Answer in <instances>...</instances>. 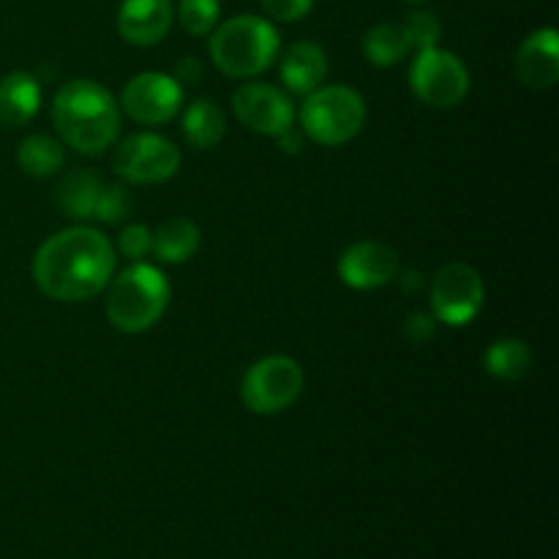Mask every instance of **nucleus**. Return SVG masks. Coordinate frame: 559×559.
<instances>
[{
	"label": "nucleus",
	"instance_id": "1",
	"mask_svg": "<svg viewBox=\"0 0 559 559\" xmlns=\"http://www.w3.org/2000/svg\"><path fill=\"white\" fill-rule=\"evenodd\" d=\"M112 276V243L91 227H71L52 235L33 257V278L38 289L63 304L96 298Z\"/></svg>",
	"mask_w": 559,
	"mask_h": 559
},
{
	"label": "nucleus",
	"instance_id": "2",
	"mask_svg": "<svg viewBox=\"0 0 559 559\" xmlns=\"http://www.w3.org/2000/svg\"><path fill=\"white\" fill-rule=\"evenodd\" d=\"M52 123L66 145L85 156H96L118 140L120 107L98 82L71 80L55 96Z\"/></svg>",
	"mask_w": 559,
	"mask_h": 559
},
{
	"label": "nucleus",
	"instance_id": "3",
	"mask_svg": "<svg viewBox=\"0 0 559 559\" xmlns=\"http://www.w3.org/2000/svg\"><path fill=\"white\" fill-rule=\"evenodd\" d=\"M278 31L267 20L254 14H240L213 27L211 58L222 74L235 80H249L276 60Z\"/></svg>",
	"mask_w": 559,
	"mask_h": 559
},
{
	"label": "nucleus",
	"instance_id": "4",
	"mask_svg": "<svg viewBox=\"0 0 559 559\" xmlns=\"http://www.w3.org/2000/svg\"><path fill=\"white\" fill-rule=\"evenodd\" d=\"M169 304V282L158 267L134 262L112 278L107 317L118 331L142 333L156 325Z\"/></svg>",
	"mask_w": 559,
	"mask_h": 559
},
{
	"label": "nucleus",
	"instance_id": "5",
	"mask_svg": "<svg viewBox=\"0 0 559 559\" xmlns=\"http://www.w3.org/2000/svg\"><path fill=\"white\" fill-rule=\"evenodd\" d=\"M366 123V102L347 85L317 87L300 107V126L306 136L328 147H336L360 134Z\"/></svg>",
	"mask_w": 559,
	"mask_h": 559
},
{
	"label": "nucleus",
	"instance_id": "6",
	"mask_svg": "<svg viewBox=\"0 0 559 559\" xmlns=\"http://www.w3.org/2000/svg\"><path fill=\"white\" fill-rule=\"evenodd\" d=\"M304 393V369L287 355H267L257 360L243 377L240 399L254 415L284 413Z\"/></svg>",
	"mask_w": 559,
	"mask_h": 559
},
{
	"label": "nucleus",
	"instance_id": "7",
	"mask_svg": "<svg viewBox=\"0 0 559 559\" xmlns=\"http://www.w3.org/2000/svg\"><path fill=\"white\" fill-rule=\"evenodd\" d=\"M409 85L415 96L437 109H451L467 98L469 74L467 66L445 49H418V58L409 69Z\"/></svg>",
	"mask_w": 559,
	"mask_h": 559
},
{
	"label": "nucleus",
	"instance_id": "8",
	"mask_svg": "<svg viewBox=\"0 0 559 559\" xmlns=\"http://www.w3.org/2000/svg\"><path fill=\"white\" fill-rule=\"evenodd\" d=\"M484 278L467 262H448L431 278V314L445 325H467L484 306Z\"/></svg>",
	"mask_w": 559,
	"mask_h": 559
},
{
	"label": "nucleus",
	"instance_id": "9",
	"mask_svg": "<svg viewBox=\"0 0 559 559\" xmlns=\"http://www.w3.org/2000/svg\"><path fill=\"white\" fill-rule=\"evenodd\" d=\"M112 164L129 183H164L180 169V151L158 134H131L118 145Z\"/></svg>",
	"mask_w": 559,
	"mask_h": 559
},
{
	"label": "nucleus",
	"instance_id": "10",
	"mask_svg": "<svg viewBox=\"0 0 559 559\" xmlns=\"http://www.w3.org/2000/svg\"><path fill=\"white\" fill-rule=\"evenodd\" d=\"M180 104H183V87L175 76L145 71L126 82L118 107H123V112L136 123L162 126L180 112Z\"/></svg>",
	"mask_w": 559,
	"mask_h": 559
},
{
	"label": "nucleus",
	"instance_id": "11",
	"mask_svg": "<svg viewBox=\"0 0 559 559\" xmlns=\"http://www.w3.org/2000/svg\"><path fill=\"white\" fill-rule=\"evenodd\" d=\"M235 118L246 129L265 136H278L295 123V104L282 87L267 82H246L233 93Z\"/></svg>",
	"mask_w": 559,
	"mask_h": 559
},
{
	"label": "nucleus",
	"instance_id": "12",
	"mask_svg": "<svg viewBox=\"0 0 559 559\" xmlns=\"http://www.w3.org/2000/svg\"><path fill=\"white\" fill-rule=\"evenodd\" d=\"M399 271V254L382 240L353 243L338 260V276L353 289H377L393 282Z\"/></svg>",
	"mask_w": 559,
	"mask_h": 559
},
{
	"label": "nucleus",
	"instance_id": "13",
	"mask_svg": "<svg viewBox=\"0 0 559 559\" xmlns=\"http://www.w3.org/2000/svg\"><path fill=\"white\" fill-rule=\"evenodd\" d=\"M516 76L533 91H549L559 82V36L555 27H540L524 38L516 52Z\"/></svg>",
	"mask_w": 559,
	"mask_h": 559
},
{
	"label": "nucleus",
	"instance_id": "14",
	"mask_svg": "<svg viewBox=\"0 0 559 559\" xmlns=\"http://www.w3.org/2000/svg\"><path fill=\"white\" fill-rule=\"evenodd\" d=\"M173 25V0H123L118 31L134 47H153Z\"/></svg>",
	"mask_w": 559,
	"mask_h": 559
},
{
	"label": "nucleus",
	"instance_id": "15",
	"mask_svg": "<svg viewBox=\"0 0 559 559\" xmlns=\"http://www.w3.org/2000/svg\"><path fill=\"white\" fill-rule=\"evenodd\" d=\"M278 74L287 91L300 93V96H309L311 91L325 82L328 76V58L322 52L320 44L314 41H295L287 49V55L282 58L278 66Z\"/></svg>",
	"mask_w": 559,
	"mask_h": 559
},
{
	"label": "nucleus",
	"instance_id": "16",
	"mask_svg": "<svg viewBox=\"0 0 559 559\" xmlns=\"http://www.w3.org/2000/svg\"><path fill=\"white\" fill-rule=\"evenodd\" d=\"M41 107V87L25 71H11L0 80V123L25 126Z\"/></svg>",
	"mask_w": 559,
	"mask_h": 559
},
{
	"label": "nucleus",
	"instance_id": "17",
	"mask_svg": "<svg viewBox=\"0 0 559 559\" xmlns=\"http://www.w3.org/2000/svg\"><path fill=\"white\" fill-rule=\"evenodd\" d=\"M197 249H200V229L183 216L167 218L153 233V254L167 262V265H180V262L191 260Z\"/></svg>",
	"mask_w": 559,
	"mask_h": 559
},
{
	"label": "nucleus",
	"instance_id": "18",
	"mask_svg": "<svg viewBox=\"0 0 559 559\" xmlns=\"http://www.w3.org/2000/svg\"><path fill=\"white\" fill-rule=\"evenodd\" d=\"M98 194H102V180L93 173H87V169H76V173H69L60 180L55 200H58L60 211L66 216L85 222L96 211Z\"/></svg>",
	"mask_w": 559,
	"mask_h": 559
},
{
	"label": "nucleus",
	"instance_id": "19",
	"mask_svg": "<svg viewBox=\"0 0 559 559\" xmlns=\"http://www.w3.org/2000/svg\"><path fill=\"white\" fill-rule=\"evenodd\" d=\"M224 131H227V118L211 98H197L189 104L183 115V136L189 145H194L197 151L216 147L224 140Z\"/></svg>",
	"mask_w": 559,
	"mask_h": 559
},
{
	"label": "nucleus",
	"instance_id": "20",
	"mask_svg": "<svg viewBox=\"0 0 559 559\" xmlns=\"http://www.w3.org/2000/svg\"><path fill=\"white\" fill-rule=\"evenodd\" d=\"M533 364V349L522 338H500L484 355V366L497 380H522Z\"/></svg>",
	"mask_w": 559,
	"mask_h": 559
},
{
	"label": "nucleus",
	"instance_id": "21",
	"mask_svg": "<svg viewBox=\"0 0 559 559\" xmlns=\"http://www.w3.org/2000/svg\"><path fill=\"white\" fill-rule=\"evenodd\" d=\"M364 49L374 66H396L413 49L402 22H377L364 38Z\"/></svg>",
	"mask_w": 559,
	"mask_h": 559
},
{
	"label": "nucleus",
	"instance_id": "22",
	"mask_svg": "<svg viewBox=\"0 0 559 559\" xmlns=\"http://www.w3.org/2000/svg\"><path fill=\"white\" fill-rule=\"evenodd\" d=\"M16 158H20V167L31 178H49V175H55L63 167V147L52 136L33 134L22 142Z\"/></svg>",
	"mask_w": 559,
	"mask_h": 559
},
{
	"label": "nucleus",
	"instance_id": "23",
	"mask_svg": "<svg viewBox=\"0 0 559 559\" xmlns=\"http://www.w3.org/2000/svg\"><path fill=\"white\" fill-rule=\"evenodd\" d=\"M222 3L218 0H180L178 20L191 36H207L218 25Z\"/></svg>",
	"mask_w": 559,
	"mask_h": 559
},
{
	"label": "nucleus",
	"instance_id": "24",
	"mask_svg": "<svg viewBox=\"0 0 559 559\" xmlns=\"http://www.w3.org/2000/svg\"><path fill=\"white\" fill-rule=\"evenodd\" d=\"M131 213V194L120 183L102 186L93 216L104 224H120Z\"/></svg>",
	"mask_w": 559,
	"mask_h": 559
},
{
	"label": "nucleus",
	"instance_id": "25",
	"mask_svg": "<svg viewBox=\"0 0 559 559\" xmlns=\"http://www.w3.org/2000/svg\"><path fill=\"white\" fill-rule=\"evenodd\" d=\"M402 25H404V31H407V38L413 47L429 49L440 41L442 25L435 14H429V11H413V14H409Z\"/></svg>",
	"mask_w": 559,
	"mask_h": 559
},
{
	"label": "nucleus",
	"instance_id": "26",
	"mask_svg": "<svg viewBox=\"0 0 559 559\" xmlns=\"http://www.w3.org/2000/svg\"><path fill=\"white\" fill-rule=\"evenodd\" d=\"M118 246L129 260L140 262L153 251V233L147 227H142V224H129V227H123V233H120Z\"/></svg>",
	"mask_w": 559,
	"mask_h": 559
},
{
	"label": "nucleus",
	"instance_id": "27",
	"mask_svg": "<svg viewBox=\"0 0 559 559\" xmlns=\"http://www.w3.org/2000/svg\"><path fill=\"white\" fill-rule=\"evenodd\" d=\"M314 0H262V9L276 22H298L311 11Z\"/></svg>",
	"mask_w": 559,
	"mask_h": 559
},
{
	"label": "nucleus",
	"instance_id": "28",
	"mask_svg": "<svg viewBox=\"0 0 559 559\" xmlns=\"http://www.w3.org/2000/svg\"><path fill=\"white\" fill-rule=\"evenodd\" d=\"M437 331V320L435 314H426V311H415L404 320V336L409 338L413 344H424L435 336Z\"/></svg>",
	"mask_w": 559,
	"mask_h": 559
},
{
	"label": "nucleus",
	"instance_id": "29",
	"mask_svg": "<svg viewBox=\"0 0 559 559\" xmlns=\"http://www.w3.org/2000/svg\"><path fill=\"white\" fill-rule=\"evenodd\" d=\"M175 80L178 82H189V85H194V82L202 80V66L197 58H183L178 63V69H175Z\"/></svg>",
	"mask_w": 559,
	"mask_h": 559
},
{
	"label": "nucleus",
	"instance_id": "30",
	"mask_svg": "<svg viewBox=\"0 0 559 559\" xmlns=\"http://www.w3.org/2000/svg\"><path fill=\"white\" fill-rule=\"evenodd\" d=\"M276 140L282 142V147L287 153H300V147H304V140H300V134L295 129H287L284 134H278Z\"/></svg>",
	"mask_w": 559,
	"mask_h": 559
},
{
	"label": "nucleus",
	"instance_id": "31",
	"mask_svg": "<svg viewBox=\"0 0 559 559\" xmlns=\"http://www.w3.org/2000/svg\"><path fill=\"white\" fill-rule=\"evenodd\" d=\"M404 3H424V0H404Z\"/></svg>",
	"mask_w": 559,
	"mask_h": 559
}]
</instances>
